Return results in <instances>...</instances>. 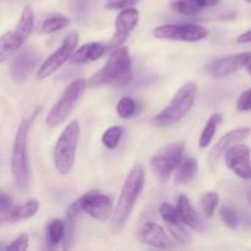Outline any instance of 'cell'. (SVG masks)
Here are the masks:
<instances>
[{
    "label": "cell",
    "mask_w": 251,
    "mask_h": 251,
    "mask_svg": "<svg viewBox=\"0 0 251 251\" xmlns=\"http://www.w3.org/2000/svg\"><path fill=\"white\" fill-rule=\"evenodd\" d=\"M145 168L141 163L134 164L127 173L110 221L113 233H120L126 225L145 186Z\"/></svg>",
    "instance_id": "cell-1"
},
{
    "label": "cell",
    "mask_w": 251,
    "mask_h": 251,
    "mask_svg": "<svg viewBox=\"0 0 251 251\" xmlns=\"http://www.w3.org/2000/svg\"><path fill=\"white\" fill-rule=\"evenodd\" d=\"M131 65L130 51L126 47L114 49L104 66L88 80V86L97 87L108 85L113 87H122L127 85L132 78Z\"/></svg>",
    "instance_id": "cell-2"
},
{
    "label": "cell",
    "mask_w": 251,
    "mask_h": 251,
    "mask_svg": "<svg viewBox=\"0 0 251 251\" xmlns=\"http://www.w3.org/2000/svg\"><path fill=\"white\" fill-rule=\"evenodd\" d=\"M198 95V85L193 81L184 83L174 95L169 104L152 118V124L157 127H166L180 122L191 110Z\"/></svg>",
    "instance_id": "cell-3"
},
{
    "label": "cell",
    "mask_w": 251,
    "mask_h": 251,
    "mask_svg": "<svg viewBox=\"0 0 251 251\" xmlns=\"http://www.w3.org/2000/svg\"><path fill=\"white\" fill-rule=\"evenodd\" d=\"M80 132V123L77 120H73L66 125L56 140L54 147V166L56 171L63 176L70 173L75 163Z\"/></svg>",
    "instance_id": "cell-4"
},
{
    "label": "cell",
    "mask_w": 251,
    "mask_h": 251,
    "mask_svg": "<svg viewBox=\"0 0 251 251\" xmlns=\"http://www.w3.org/2000/svg\"><path fill=\"white\" fill-rule=\"evenodd\" d=\"M32 120H33V117L26 118L20 123L16 135H15L14 146H12L11 172L15 183L20 189H25L29 183L27 140H28Z\"/></svg>",
    "instance_id": "cell-5"
},
{
    "label": "cell",
    "mask_w": 251,
    "mask_h": 251,
    "mask_svg": "<svg viewBox=\"0 0 251 251\" xmlns=\"http://www.w3.org/2000/svg\"><path fill=\"white\" fill-rule=\"evenodd\" d=\"M34 26V12L32 6L27 5L22 10L16 27L12 31L2 33L0 38V63H5L10 56L20 50L25 42L29 38Z\"/></svg>",
    "instance_id": "cell-6"
},
{
    "label": "cell",
    "mask_w": 251,
    "mask_h": 251,
    "mask_svg": "<svg viewBox=\"0 0 251 251\" xmlns=\"http://www.w3.org/2000/svg\"><path fill=\"white\" fill-rule=\"evenodd\" d=\"M81 212H86L88 216L100 222L112 220V216L114 213L112 199L108 198L107 195H103L97 190L88 191L69 206L66 211V217L75 220Z\"/></svg>",
    "instance_id": "cell-7"
},
{
    "label": "cell",
    "mask_w": 251,
    "mask_h": 251,
    "mask_svg": "<svg viewBox=\"0 0 251 251\" xmlns=\"http://www.w3.org/2000/svg\"><path fill=\"white\" fill-rule=\"evenodd\" d=\"M88 82L83 78L73 81L70 85L66 86L61 95L60 100L53 105L50 112L48 113L46 118V125L48 127H56L63 124L69 115L71 114L73 109L75 108L76 103L83 95L85 90L87 88Z\"/></svg>",
    "instance_id": "cell-8"
},
{
    "label": "cell",
    "mask_w": 251,
    "mask_h": 251,
    "mask_svg": "<svg viewBox=\"0 0 251 251\" xmlns=\"http://www.w3.org/2000/svg\"><path fill=\"white\" fill-rule=\"evenodd\" d=\"M185 145L184 142H172L162 147L151 158L152 171L162 183H166L174 171L178 169L184 158Z\"/></svg>",
    "instance_id": "cell-9"
},
{
    "label": "cell",
    "mask_w": 251,
    "mask_h": 251,
    "mask_svg": "<svg viewBox=\"0 0 251 251\" xmlns=\"http://www.w3.org/2000/svg\"><path fill=\"white\" fill-rule=\"evenodd\" d=\"M152 33L157 39L195 43L207 38L208 29L196 24H169L156 27Z\"/></svg>",
    "instance_id": "cell-10"
},
{
    "label": "cell",
    "mask_w": 251,
    "mask_h": 251,
    "mask_svg": "<svg viewBox=\"0 0 251 251\" xmlns=\"http://www.w3.org/2000/svg\"><path fill=\"white\" fill-rule=\"evenodd\" d=\"M78 43V34L75 32H71L64 38L63 43L60 44L58 49L51 55H49L43 63L41 64L39 69L37 70V80H46L49 76L53 75L55 71H58L64 64L70 60L71 55L76 50V46Z\"/></svg>",
    "instance_id": "cell-11"
},
{
    "label": "cell",
    "mask_w": 251,
    "mask_h": 251,
    "mask_svg": "<svg viewBox=\"0 0 251 251\" xmlns=\"http://www.w3.org/2000/svg\"><path fill=\"white\" fill-rule=\"evenodd\" d=\"M140 21V11L135 7L122 10L115 19V31L107 46V50H114L126 42Z\"/></svg>",
    "instance_id": "cell-12"
},
{
    "label": "cell",
    "mask_w": 251,
    "mask_h": 251,
    "mask_svg": "<svg viewBox=\"0 0 251 251\" xmlns=\"http://www.w3.org/2000/svg\"><path fill=\"white\" fill-rule=\"evenodd\" d=\"M226 166L237 176L251 180V151L244 144L233 145L225 153Z\"/></svg>",
    "instance_id": "cell-13"
},
{
    "label": "cell",
    "mask_w": 251,
    "mask_h": 251,
    "mask_svg": "<svg viewBox=\"0 0 251 251\" xmlns=\"http://www.w3.org/2000/svg\"><path fill=\"white\" fill-rule=\"evenodd\" d=\"M251 61V51H243L238 54L222 56L211 61L207 66V71L212 77L222 78L237 73L240 69L247 68Z\"/></svg>",
    "instance_id": "cell-14"
},
{
    "label": "cell",
    "mask_w": 251,
    "mask_h": 251,
    "mask_svg": "<svg viewBox=\"0 0 251 251\" xmlns=\"http://www.w3.org/2000/svg\"><path fill=\"white\" fill-rule=\"evenodd\" d=\"M41 55L33 48H24L16 53L10 65V76L16 83H22L29 77L39 64Z\"/></svg>",
    "instance_id": "cell-15"
},
{
    "label": "cell",
    "mask_w": 251,
    "mask_h": 251,
    "mask_svg": "<svg viewBox=\"0 0 251 251\" xmlns=\"http://www.w3.org/2000/svg\"><path fill=\"white\" fill-rule=\"evenodd\" d=\"M251 129L248 126L243 127H237V129L230 130L229 132H227L226 135H223L215 145L211 149L210 153H208V167L212 172H215L217 169L218 163H220L221 158L225 157L226 151H227L229 147H232L233 145L240 144L242 141H244L248 136L250 135Z\"/></svg>",
    "instance_id": "cell-16"
},
{
    "label": "cell",
    "mask_w": 251,
    "mask_h": 251,
    "mask_svg": "<svg viewBox=\"0 0 251 251\" xmlns=\"http://www.w3.org/2000/svg\"><path fill=\"white\" fill-rule=\"evenodd\" d=\"M139 240L145 245L156 248V249H172L176 247L174 242L167 235L166 230L159 225L153 222H147L140 228Z\"/></svg>",
    "instance_id": "cell-17"
},
{
    "label": "cell",
    "mask_w": 251,
    "mask_h": 251,
    "mask_svg": "<svg viewBox=\"0 0 251 251\" xmlns=\"http://www.w3.org/2000/svg\"><path fill=\"white\" fill-rule=\"evenodd\" d=\"M105 51H107V46L100 43V42L86 43L74 51V54L70 58V63L82 65V64L96 61L102 58Z\"/></svg>",
    "instance_id": "cell-18"
},
{
    "label": "cell",
    "mask_w": 251,
    "mask_h": 251,
    "mask_svg": "<svg viewBox=\"0 0 251 251\" xmlns=\"http://www.w3.org/2000/svg\"><path fill=\"white\" fill-rule=\"evenodd\" d=\"M176 208H178L180 221L186 226V227L191 228V229L195 230V232H202V220H201L200 215L196 212V210L193 207V205H191L190 201H189V199L186 198L185 195L179 196Z\"/></svg>",
    "instance_id": "cell-19"
},
{
    "label": "cell",
    "mask_w": 251,
    "mask_h": 251,
    "mask_svg": "<svg viewBox=\"0 0 251 251\" xmlns=\"http://www.w3.org/2000/svg\"><path fill=\"white\" fill-rule=\"evenodd\" d=\"M218 4L220 0H176L173 2V9L178 14L191 16Z\"/></svg>",
    "instance_id": "cell-20"
},
{
    "label": "cell",
    "mask_w": 251,
    "mask_h": 251,
    "mask_svg": "<svg viewBox=\"0 0 251 251\" xmlns=\"http://www.w3.org/2000/svg\"><path fill=\"white\" fill-rule=\"evenodd\" d=\"M39 207V203L37 200H28L25 203H22L21 206H17L14 207L10 211L7 215H5L4 217H1L2 222H20V221L28 220V218L33 217L37 213Z\"/></svg>",
    "instance_id": "cell-21"
},
{
    "label": "cell",
    "mask_w": 251,
    "mask_h": 251,
    "mask_svg": "<svg viewBox=\"0 0 251 251\" xmlns=\"http://www.w3.org/2000/svg\"><path fill=\"white\" fill-rule=\"evenodd\" d=\"M65 233V222L59 218H53L48 222L46 229V244L48 249H54L63 243Z\"/></svg>",
    "instance_id": "cell-22"
},
{
    "label": "cell",
    "mask_w": 251,
    "mask_h": 251,
    "mask_svg": "<svg viewBox=\"0 0 251 251\" xmlns=\"http://www.w3.org/2000/svg\"><path fill=\"white\" fill-rule=\"evenodd\" d=\"M199 172V163L195 158L186 157L183 158L180 166L178 167L174 181L176 184H188L196 176Z\"/></svg>",
    "instance_id": "cell-23"
},
{
    "label": "cell",
    "mask_w": 251,
    "mask_h": 251,
    "mask_svg": "<svg viewBox=\"0 0 251 251\" xmlns=\"http://www.w3.org/2000/svg\"><path fill=\"white\" fill-rule=\"evenodd\" d=\"M222 122L223 117L221 113H215V114H212L208 118V120L206 122V125L203 126L202 131H201L200 139H199V146L201 149H206V147L210 146L213 137H215L216 131L218 130L220 125L222 124Z\"/></svg>",
    "instance_id": "cell-24"
},
{
    "label": "cell",
    "mask_w": 251,
    "mask_h": 251,
    "mask_svg": "<svg viewBox=\"0 0 251 251\" xmlns=\"http://www.w3.org/2000/svg\"><path fill=\"white\" fill-rule=\"evenodd\" d=\"M167 229L171 233V235L173 237V239L176 243L181 245H189L193 242V237H191L190 233L186 230L185 225L183 222L173 223V225H167Z\"/></svg>",
    "instance_id": "cell-25"
},
{
    "label": "cell",
    "mask_w": 251,
    "mask_h": 251,
    "mask_svg": "<svg viewBox=\"0 0 251 251\" xmlns=\"http://www.w3.org/2000/svg\"><path fill=\"white\" fill-rule=\"evenodd\" d=\"M69 24H70V19H68L66 16H63V15L49 17V19H47L42 24V33H54V32H58L60 29L65 28Z\"/></svg>",
    "instance_id": "cell-26"
},
{
    "label": "cell",
    "mask_w": 251,
    "mask_h": 251,
    "mask_svg": "<svg viewBox=\"0 0 251 251\" xmlns=\"http://www.w3.org/2000/svg\"><path fill=\"white\" fill-rule=\"evenodd\" d=\"M220 217L223 225L227 226L230 229H235L238 228L240 223V217L238 211L235 210L233 206L230 205H223L220 208Z\"/></svg>",
    "instance_id": "cell-27"
},
{
    "label": "cell",
    "mask_w": 251,
    "mask_h": 251,
    "mask_svg": "<svg viewBox=\"0 0 251 251\" xmlns=\"http://www.w3.org/2000/svg\"><path fill=\"white\" fill-rule=\"evenodd\" d=\"M218 202H220V195L217 193H215V191H208V193L203 194L200 199V206L203 215L208 218L212 217L216 208H217Z\"/></svg>",
    "instance_id": "cell-28"
},
{
    "label": "cell",
    "mask_w": 251,
    "mask_h": 251,
    "mask_svg": "<svg viewBox=\"0 0 251 251\" xmlns=\"http://www.w3.org/2000/svg\"><path fill=\"white\" fill-rule=\"evenodd\" d=\"M115 110L122 119H130L136 114L137 103L131 97H123L118 102Z\"/></svg>",
    "instance_id": "cell-29"
},
{
    "label": "cell",
    "mask_w": 251,
    "mask_h": 251,
    "mask_svg": "<svg viewBox=\"0 0 251 251\" xmlns=\"http://www.w3.org/2000/svg\"><path fill=\"white\" fill-rule=\"evenodd\" d=\"M123 134H124V129L122 126H110L109 129H107L104 131V134L102 135V144L104 145L107 149L114 150L115 147L119 145L120 139H122Z\"/></svg>",
    "instance_id": "cell-30"
},
{
    "label": "cell",
    "mask_w": 251,
    "mask_h": 251,
    "mask_svg": "<svg viewBox=\"0 0 251 251\" xmlns=\"http://www.w3.org/2000/svg\"><path fill=\"white\" fill-rule=\"evenodd\" d=\"M159 215H161L162 220L166 222V225H173V223L181 222L180 217H179L178 208L167 202H163L159 206Z\"/></svg>",
    "instance_id": "cell-31"
},
{
    "label": "cell",
    "mask_w": 251,
    "mask_h": 251,
    "mask_svg": "<svg viewBox=\"0 0 251 251\" xmlns=\"http://www.w3.org/2000/svg\"><path fill=\"white\" fill-rule=\"evenodd\" d=\"M141 0H105V9L122 11L129 7L136 6Z\"/></svg>",
    "instance_id": "cell-32"
},
{
    "label": "cell",
    "mask_w": 251,
    "mask_h": 251,
    "mask_svg": "<svg viewBox=\"0 0 251 251\" xmlns=\"http://www.w3.org/2000/svg\"><path fill=\"white\" fill-rule=\"evenodd\" d=\"M74 234H75V220L66 217L65 221V233L63 239V249L71 248L74 242Z\"/></svg>",
    "instance_id": "cell-33"
},
{
    "label": "cell",
    "mask_w": 251,
    "mask_h": 251,
    "mask_svg": "<svg viewBox=\"0 0 251 251\" xmlns=\"http://www.w3.org/2000/svg\"><path fill=\"white\" fill-rule=\"evenodd\" d=\"M5 249L15 251H26L28 249V235H27L26 233H22L19 237L15 238Z\"/></svg>",
    "instance_id": "cell-34"
},
{
    "label": "cell",
    "mask_w": 251,
    "mask_h": 251,
    "mask_svg": "<svg viewBox=\"0 0 251 251\" xmlns=\"http://www.w3.org/2000/svg\"><path fill=\"white\" fill-rule=\"evenodd\" d=\"M237 109L240 112L251 110V88L243 92L237 100Z\"/></svg>",
    "instance_id": "cell-35"
},
{
    "label": "cell",
    "mask_w": 251,
    "mask_h": 251,
    "mask_svg": "<svg viewBox=\"0 0 251 251\" xmlns=\"http://www.w3.org/2000/svg\"><path fill=\"white\" fill-rule=\"evenodd\" d=\"M12 208H14V206H12V201L10 196H7L5 193H1V196H0V213H1V217L7 215Z\"/></svg>",
    "instance_id": "cell-36"
},
{
    "label": "cell",
    "mask_w": 251,
    "mask_h": 251,
    "mask_svg": "<svg viewBox=\"0 0 251 251\" xmlns=\"http://www.w3.org/2000/svg\"><path fill=\"white\" fill-rule=\"evenodd\" d=\"M237 42H238V43H240V44L251 43V29H249V31H247V32H244V33H242L240 36H238Z\"/></svg>",
    "instance_id": "cell-37"
},
{
    "label": "cell",
    "mask_w": 251,
    "mask_h": 251,
    "mask_svg": "<svg viewBox=\"0 0 251 251\" xmlns=\"http://www.w3.org/2000/svg\"><path fill=\"white\" fill-rule=\"evenodd\" d=\"M247 198H248V201H249V203H250V206H251V189H249V190H248Z\"/></svg>",
    "instance_id": "cell-38"
},
{
    "label": "cell",
    "mask_w": 251,
    "mask_h": 251,
    "mask_svg": "<svg viewBox=\"0 0 251 251\" xmlns=\"http://www.w3.org/2000/svg\"><path fill=\"white\" fill-rule=\"evenodd\" d=\"M247 69H248V73H249V74H250V75H251V61H250V63H249V64H248Z\"/></svg>",
    "instance_id": "cell-39"
},
{
    "label": "cell",
    "mask_w": 251,
    "mask_h": 251,
    "mask_svg": "<svg viewBox=\"0 0 251 251\" xmlns=\"http://www.w3.org/2000/svg\"><path fill=\"white\" fill-rule=\"evenodd\" d=\"M247 2H250V4H251V0H247Z\"/></svg>",
    "instance_id": "cell-40"
}]
</instances>
